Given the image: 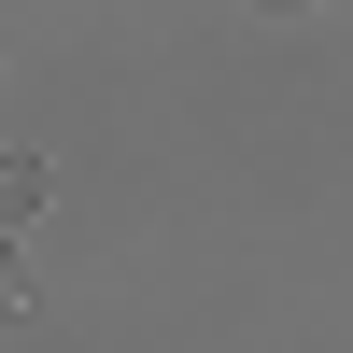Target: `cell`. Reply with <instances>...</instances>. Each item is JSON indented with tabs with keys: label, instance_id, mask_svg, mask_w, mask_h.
<instances>
[{
	"label": "cell",
	"instance_id": "2",
	"mask_svg": "<svg viewBox=\"0 0 353 353\" xmlns=\"http://www.w3.org/2000/svg\"><path fill=\"white\" fill-rule=\"evenodd\" d=\"M0 311H28V254L14 241H0Z\"/></svg>",
	"mask_w": 353,
	"mask_h": 353
},
{
	"label": "cell",
	"instance_id": "3",
	"mask_svg": "<svg viewBox=\"0 0 353 353\" xmlns=\"http://www.w3.org/2000/svg\"><path fill=\"white\" fill-rule=\"evenodd\" d=\"M269 14H297V0H269Z\"/></svg>",
	"mask_w": 353,
	"mask_h": 353
},
{
	"label": "cell",
	"instance_id": "1",
	"mask_svg": "<svg viewBox=\"0 0 353 353\" xmlns=\"http://www.w3.org/2000/svg\"><path fill=\"white\" fill-rule=\"evenodd\" d=\"M43 184H57L43 156H0V226H28V212H43Z\"/></svg>",
	"mask_w": 353,
	"mask_h": 353
}]
</instances>
